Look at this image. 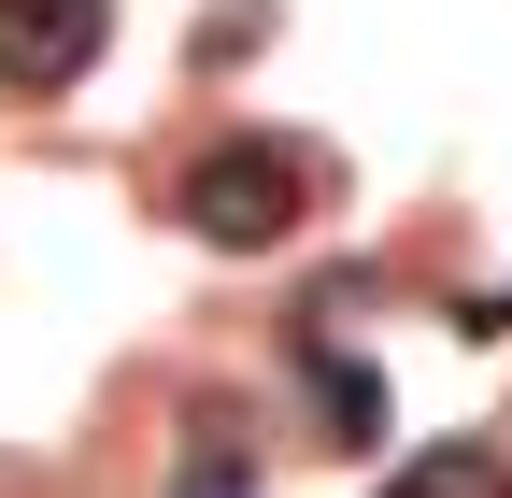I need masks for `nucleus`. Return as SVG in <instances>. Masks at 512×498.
Wrapping results in <instances>:
<instances>
[{
  "label": "nucleus",
  "instance_id": "20e7f679",
  "mask_svg": "<svg viewBox=\"0 0 512 498\" xmlns=\"http://www.w3.org/2000/svg\"><path fill=\"white\" fill-rule=\"evenodd\" d=\"M370 498H512V470H498V442H427V456H399Z\"/></svg>",
  "mask_w": 512,
  "mask_h": 498
},
{
  "label": "nucleus",
  "instance_id": "7ed1b4c3",
  "mask_svg": "<svg viewBox=\"0 0 512 498\" xmlns=\"http://www.w3.org/2000/svg\"><path fill=\"white\" fill-rule=\"evenodd\" d=\"M299 385H313V427H328L342 456H370V442H384V370H370V356H342L328 328L299 342Z\"/></svg>",
  "mask_w": 512,
  "mask_h": 498
},
{
  "label": "nucleus",
  "instance_id": "423d86ee",
  "mask_svg": "<svg viewBox=\"0 0 512 498\" xmlns=\"http://www.w3.org/2000/svg\"><path fill=\"white\" fill-rule=\"evenodd\" d=\"M456 328H470V342H484V328H498V342H512V285H498V299H484V285H470V299H456Z\"/></svg>",
  "mask_w": 512,
  "mask_h": 498
},
{
  "label": "nucleus",
  "instance_id": "f03ea898",
  "mask_svg": "<svg viewBox=\"0 0 512 498\" xmlns=\"http://www.w3.org/2000/svg\"><path fill=\"white\" fill-rule=\"evenodd\" d=\"M100 43H114V0H0V86H15V100L86 86Z\"/></svg>",
  "mask_w": 512,
  "mask_h": 498
},
{
  "label": "nucleus",
  "instance_id": "f257e3e1",
  "mask_svg": "<svg viewBox=\"0 0 512 498\" xmlns=\"http://www.w3.org/2000/svg\"><path fill=\"white\" fill-rule=\"evenodd\" d=\"M171 214L214 242V257H256V242H285L299 214H313V171L285 157V143H214L200 171L171 185Z\"/></svg>",
  "mask_w": 512,
  "mask_h": 498
},
{
  "label": "nucleus",
  "instance_id": "39448f33",
  "mask_svg": "<svg viewBox=\"0 0 512 498\" xmlns=\"http://www.w3.org/2000/svg\"><path fill=\"white\" fill-rule=\"evenodd\" d=\"M171 498H256V456H242V427H228V413H200V427H185Z\"/></svg>",
  "mask_w": 512,
  "mask_h": 498
}]
</instances>
